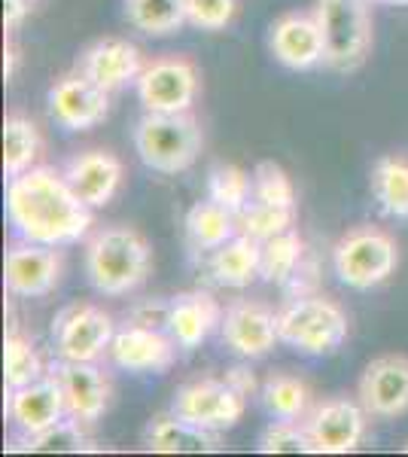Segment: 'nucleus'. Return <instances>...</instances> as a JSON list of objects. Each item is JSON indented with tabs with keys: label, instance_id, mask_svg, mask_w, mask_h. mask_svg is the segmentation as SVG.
<instances>
[{
	"label": "nucleus",
	"instance_id": "1",
	"mask_svg": "<svg viewBox=\"0 0 408 457\" xmlns=\"http://www.w3.org/2000/svg\"><path fill=\"white\" fill-rule=\"evenodd\" d=\"M95 208L73 193L64 171L34 165L6 183V220L19 238L37 245H77L95 226Z\"/></svg>",
	"mask_w": 408,
	"mask_h": 457
},
{
	"label": "nucleus",
	"instance_id": "2",
	"mask_svg": "<svg viewBox=\"0 0 408 457\" xmlns=\"http://www.w3.org/2000/svg\"><path fill=\"white\" fill-rule=\"evenodd\" d=\"M86 278L101 296H129L150 278L153 250L135 226H104L86 241Z\"/></svg>",
	"mask_w": 408,
	"mask_h": 457
},
{
	"label": "nucleus",
	"instance_id": "3",
	"mask_svg": "<svg viewBox=\"0 0 408 457\" xmlns=\"http://www.w3.org/2000/svg\"><path fill=\"white\" fill-rule=\"evenodd\" d=\"M204 146L202 122L189 113H146L135 125V153L150 171L180 174L196 165Z\"/></svg>",
	"mask_w": 408,
	"mask_h": 457
},
{
	"label": "nucleus",
	"instance_id": "4",
	"mask_svg": "<svg viewBox=\"0 0 408 457\" xmlns=\"http://www.w3.org/2000/svg\"><path fill=\"white\" fill-rule=\"evenodd\" d=\"M280 342L308 357H329L347 342L351 323L345 308L329 296H299L289 299L278 312Z\"/></svg>",
	"mask_w": 408,
	"mask_h": 457
},
{
	"label": "nucleus",
	"instance_id": "5",
	"mask_svg": "<svg viewBox=\"0 0 408 457\" xmlns=\"http://www.w3.org/2000/svg\"><path fill=\"white\" fill-rule=\"evenodd\" d=\"M399 265V245L378 226H354L332 247V269L351 290L381 287Z\"/></svg>",
	"mask_w": 408,
	"mask_h": 457
},
{
	"label": "nucleus",
	"instance_id": "6",
	"mask_svg": "<svg viewBox=\"0 0 408 457\" xmlns=\"http://www.w3.org/2000/svg\"><path fill=\"white\" fill-rule=\"evenodd\" d=\"M317 25L323 31V64L351 73L369 58L372 49V19L366 0H317Z\"/></svg>",
	"mask_w": 408,
	"mask_h": 457
},
{
	"label": "nucleus",
	"instance_id": "7",
	"mask_svg": "<svg viewBox=\"0 0 408 457\" xmlns=\"http://www.w3.org/2000/svg\"><path fill=\"white\" fill-rule=\"evenodd\" d=\"M198 77L196 62L183 55H162L144 64L137 77V101L146 113H187L198 98Z\"/></svg>",
	"mask_w": 408,
	"mask_h": 457
},
{
	"label": "nucleus",
	"instance_id": "8",
	"mask_svg": "<svg viewBox=\"0 0 408 457\" xmlns=\"http://www.w3.org/2000/svg\"><path fill=\"white\" fill-rule=\"evenodd\" d=\"M113 336V317L95 302H73L52 320V351L58 360H101Z\"/></svg>",
	"mask_w": 408,
	"mask_h": 457
},
{
	"label": "nucleus",
	"instance_id": "9",
	"mask_svg": "<svg viewBox=\"0 0 408 457\" xmlns=\"http://www.w3.org/2000/svg\"><path fill=\"white\" fill-rule=\"evenodd\" d=\"M369 411L360 400L351 396H329V400L311 405V411L302 418L314 454H351L360 448L366 436Z\"/></svg>",
	"mask_w": 408,
	"mask_h": 457
},
{
	"label": "nucleus",
	"instance_id": "10",
	"mask_svg": "<svg viewBox=\"0 0 408 457\" xmlns=\"http://www.w3.org/2000/svg\"><path fill=\"white\" fill-rule=\"evenodd\" d=\"M171 409L192 424L220 433V430H232L241 421L244 409H247V396H241L226 378L204 375V378L187 381L183 387H177Z\"/></svg>",
	"mask_w": 408,
	"mask_h": 457
},
{
	"label": "nucleus",
	"instance_id": "11",
	"mask_svg": "<svg viewBox=\"0 0 408 457\" xmlns=\"http://www.w3.org/2000/svg\"><path fill=\"white\" fill-rule=\"evenodd\" d=\"M62 271H64L62 250L21 238L6 250L4 284L6 293H12L19 299H43L58 287Z\"/></svg>",
	"mask_w": 408,
	"mask_h": 457
},
{
	"label": "nucleus",
	"instance_id": "12",
	"mask_svg": "<svg viewBox=\"0 0 408 457\" xmlns=\"http://www.w3.org/2000/svg\"><path fill=\"white\" fill-rule=\"evenodd\" d=\"M110 113V92L83 71L64 73L49 88V116L64 131H88Z\"/></svg>",
	"mask_w": 408,
	"mask_h": 457
},
{
	"label": "nucleus",
	"instance_id": "13",
	"mask_svg": "<svg viewBox=\"0 0 408 457\" xmlns=\"http://www.w3.org/2000/svg\"><path fill=\"white\" fill-rule=\"evenodd\" d=\"M58 378L68 403V415L86 424H98L113 400V381L104 372L98 360H58L49 370Z\"/></svg>",
	"mask_w": 408,
	"mask_h": 457
},
{
	"label": "nucleus",
	"instance_id": "14",
	"mask_svg": "<svg viewBox=\"0 0 408 457\" xmlns=\"http://www.w3.org/2000/svg\"><path fill=\"white\" fill-rule=\"evenodd\" d=\"M220 333L238 357L259 360L280 342L278 312L259 299H235L222 312Z\"/></svg>",
	"mask_w": 408,
	"mask_h": 457
},
{
	"label": "nucleus",
	"instance_id": "15",
	"mask_svg": "<svg viewBox=\"0 0 408 457\" xmlns=\"http://www.w3.org/2000/svg\"><path fill=\"white\" fill-rule=\"evenodd\" d=\"M357 400L372 418H393L408 415V357L405 353H384L375 357L362 370L357 385Z\"/></svg>",
	"mask_w": 408,
	"mask_h": 457
},
{
	"label": "nucleus",
	"instance_id": "16",
	"mask_svg": "<svg viewBox=\"0 0 408 457\" xmlns=\"http://www.w3.org/2000/svg\"><path fill=\"white\" fill-rule=\"evenodd\" d=\"M107 357L125 372H168L177 360V342L168 329H150L129 323L116 329Z\"/></svg>",
	"mask_w": 408,
	"mask_h": 457
},
{
	"label": "nucleus",
	"instance_id": "17",
	"mask_svg": "<svg viewBox=\"0 0 408 457\" xmlns=\"http://www.w3.org/2000/svg\"><path fill=\"white\" fill-rule=\"evenodd\" d=\"M6 415H10V421L16 424L21 436H34V433L68 418L64 390L55 375L46 372L43 378L31 381V385L6 390Z\"/></svg>",
	"mask_w": 408,
	"mask_h": 457
},
{
	"label": "nucleus",
	"instance_id": "18",
	"mask_svg": "<svg viewBox=\"0 0 408 457\" xmlns=\"http://www.w3.org/2000/svg\"><path fill=\"white\" fill-rule=\"evenodd\" d=\"M271 55L289 71H311L323 64V31L314 12H287L271 25Z\"/></svg>",
	"mask_w": 408,
	"mask_h": 457
},
{
	"label": "nucleus",
	"instance_id": "19",
	"mask_svg": "<svg viewBox=\"0 0 408 457\" xmlns=\"http://www.w3.org/2000/svg\"><path fill=\"white\" fill-rule=\"evenodd\" d=\"M64 177H68L73 193L83 198L88 208H104L120 193L125 168L120 156L95 146V150H83L77 156H71L68 165H64Z\"/></svg>",
	"mask_w": 408,
	"mask_h": 457
},
{
	"label": "nucleus",
	"instance_id": "20",
	"mask_svg": "<svg viewBox=\"0 0 408 457\" xmlns=\"http://www.w3.org/2000/svg\"><path fill=\"white\" fill-rule=\"evenodd\" d=\"M79 71L113 95L137 83L140 71H144V55L135 43L122 40V37H104L79 55Z\"/></svg>",
	"mask_w": 408,
	"mask_h": 457
},
{
	"label": "nucleus",
	"instance_id": "21",
	"mask_svg": "<svg viewBox=\"0 0 408 457\" xmlns=\"http://www.w3.org/2000/svg\"><path fill=\"white\" fill-rule=\"evenodd\" d=\"M144 448L153 454H204L220 452V433L177 415L174 409L150 418L144 427Z\"/></svg>",
	"mask_w": 408,
	"mask_h": 457
},
{
	"label": "nucleus",
	"instance_id": "22",
	"mask_svg": "<svg viewBox=\"0 0 408 457\" xmlns=\"http://www.w3.org/2000/svg\"><path fill=\"white\" fill-rule=\"evenodd\" d=\"M222 323V308L204 290H189L171 299L168 333L180 351H196Z\"/></svg>",
	"mask_w": 408,
	"mask_h": 457
},
{
	"label": "nucleus",
	"instance_id": "23",
	"mask_svg": "<svg viewBox=\"0 0 408 457\" xmlns=\"http://www.w3.org/2000/svg\"><path fill=\"white\" fill-rule=\"evenodd\" d=\"M207 271H211V278L220 287L244 290V287H250L256 278H262V241L238 232L235 238H229L226 245L211 250Z\"/></svg>",
	"mask_w": 408,
	"mask_h": 457
},
{
	"label": "nucleus",
	"instance_id": "24",
	"mask_svg": "<svg viewBox=\"0 0 408 457\" xmlns=\"http://www.w3.org/2000/svg\"><path fill=\"white\" fill-rule=\"evenodd\" d=\"M43 153V135L25 113H10L4 120V174L6 180L31 171Z\"/></svg>",
	"mask_w": 408,
	"mask_h": 457
},
{
	"label": "nucleus",
	"instance_id": "25",
	"mask_svg": "<svg viewBox=\"0 0 408 457\" xmlns=\"http://www.w3.org/2000/svg\"><path fill=\"white\" fill-rule=\"evenodd\" d=\"M187 235L196 250H217L220 245H226L229 238L238 235V217L229 208H222L213 198L196 202L187 213Z\"/></svg>",
	"mask_w": 408,
	"mask_h": 457
},
{
	"label": "nucleus",
	"instance_id": "26",
	"mask_svg": "<svg viewBox=\"0 0 408 457\" xmlns=\"http://www.w3.org/2000/svg\"><path fill=\"white\" fill-rule=\"evenodd\" d=\"M372 195L387 217L408 220V156L393 153V156H381L372 168Z\"/></svg>",
	"mask_w": 408,
	"mask_h": 457
},
{
	"label": "nucleus",
	"instance_id": "27",
	"mask_svg": "<svg viewBox=\"0 0 408 457\" xmlns=\"http://www.w3.org/2000/svg\"><path fill=\"white\" fill-rule=\"evenodd\" d=\"M259 400L271 418H284V421H302L311 411L308 385L289 372H271L259 387Z\"/></svg>",
	"mask_w": 408,
	"mask_h": 457
},
{
	"label": "nucleus",
	"instance_id": "28",
	"mask_svg": "<svg viewBox=\"0 0 408 457\" xmlns=\"http://www.w3.org/2000/svg\"><path fill=\"white\" fill-rule=\"evenodd\" d=\"M88 427L79 418H62L58 424L46 427V430L34 433V436H21L16 445L10 448H25V452H40V454H79V452H95V439L88 436Z\"/></svg>",
	"mask_w": 408,
	"mask_h": 457
},
{
	"label": "nucleus",
	"instance_id": "29",
	"mask_svg": "<svg viewBox=\"0 0 408 457\" xmlns=\"http://www.w3.org/2000/svg\"><path fill=\"white\" fill-rule=\"evenodd\" d=\"M125 19L150 37L174 34L189 21L183 0H125Z\"/></svg>",
	"mask_w": 408,
	"mask_h": 457
},
{
	"label": "nucleus",
	"instance_id": "30",
	"mask_svg": "<svg viewBox=\"0 0 408 457\" xmlns=\"http://www.w3.org/2000/svg\"><path fill=\"white\" fill-rule=\"evenodd\" d=\"M305 260V241L296 228L262 241V281L284 287Z\"/></svg>",
	"mask_w": 408,
	"mask_h": 457
},
{
	"label": "nucleus",
	"instance_id": "31",
	"mask_svg": "<svg viewBox=\"0 0 408 457\" xmlns=\"http://www.w3.org/2000/svg\"><path fill=\"white\" fill-rule=\"evenodd\" d=\"M46 375V366H43L40 353L31 345V338H25L16 329L6 333L4 342V378H6V390L10 387H25L31 381L43 378Z\"/></svg>",
	"mask_w": 408,
	"mask_h": 457
},
{
	"label": "nucleus",
	"instance_id": "32",
	"mask_svg": "<svg viewBox=\"0 0 408 457\" xmlns=\"http://www.w3.org/2000/svg\"><path fill=\"white\" fill-rule=\"evenodd\" d=\"M207 198L220 202L222 208H229L238 217L247 208L250 198H254V177L238 165L211 168V174H207Z\"/></svg>",
	"mask_w": 408,
	"mask_h": 457
},
{
	"label": "nucleus",
	"instance_id": "33",
	"mask_svg": "<svg viewBox=\"0 0 408 457\" xmlns=\"http://www.w3.org/2000/svg\"><path fill=\"white\" fill-rule=\"evenodd\" d=\"M296 223V208H278V204H265L259 198H250L247 208L238 213V232L250 235L256 241H269L274 235L289 232Z\"/></svg>",
	"mask_w": 408,
	"mask_h": 457
},
{
	"label": "nucleus",
	"instance_id": "34",
	"mask_svg": "<svg viewBox=\"0 0 408 457\" xmlns=\"http://www.w3.org/2000/svg\"><path fill=\"white\" fill-rule=\"evenodd\" d=\"M259 452L262 454H311V436L302 421H284V418H274V421L259 433Z\"/></svg>",
	"mask_w": 408,
	"mask_h": 457
},
{
	"label": "nucleus",
	"instance_id": "35",
	"mask_svg": "<svg viewBox=\"0 0 408 457\" xmlns=\"http://www.w3.org/2000/svg\"><path fill=\"white\" fill-rule=\"evenodd\" d=\"M254 198L278 208H296V187L287 171L274 162H262L254 171Z\"/></svg>",
	"mask_w": 408,
	"mask_h": 457
},
{
	"label": "nucleus",
	"instance_id": "36",
	"mask_svg": "<svg viewBox=\"0 0 408 457\" xmlns=\"http://www.w3.org/2000/svg\"><path fill=\"white\" fill-rule=\"evenodd\" d=\"M183 6H187L189 25L202 31H222L226 25H232L238 0H183Z\"/></svg>",
	"mask_w": 408,
	"mask_h": 457
},
{
	"label": "nucleus",
	"instance_id": "37",
	"mask_svg": "<svg viewBox=\"0 0 408 457\" xmlns=\"http://www.w3.org/2000/svg\"><path fill=\"white\" fill-rule=\"evenodd\" d=\"M168 317H171V299L165 296H153V299H140L129 308L125 320L137 323V327H150V329H168Z\"/></svg>",
	"mask_w": 408,
	"mask_h": 457
},
{
	"label": "nucleus",
	"instance_id": "38",
	"mask_svg": "<svg viewBox=\"0 0 408 457\" xmlns=\"http://www.w3.org/2000/svg\"><path fill=\"white\" fill-rule=\"evenodd\" d=\"M284 290H287V296H289V299L314 296V293H317V262H314V260H308V256H305L299 269H296V275L284 284Z\"/></svg>",
	"mask_w": 408,
	"mask_h": 457
},
{
	"label": "nucleus",
	"instance_id": "39",
	"mask_svg": "<svg viewBox=\"0 0 408 457\" xmlns=\"http://www.w3.org/2000/svg\"><path fill=\"white\" fill-rule=\"evenodd\" d=\"M222 378L229 381V385H232L235 390H238L241 396H254L259 387V381H256V375L247 370V366H232V370H226V375H222Z\"/></svg>",
	"mask_w": 408,
	"mask_h": 457
},
{
	"label": "nucleus",
	"instance_id": "40",
	"mask_svg": "<svg viewBox=\"0 0 408 457\" xmlns=\"http://www.w3.org/2000/svg\"><path fill=\"white\" fill-rule=\"evenodd\" d=\"M31 4H34V0H4V28H6V34L19 31L21 21H25L28 12H31Z\"/></svg>",
	"mask_w": 408,
	"mask_h": 457
},
{
	"label": "nucleus",
	"instance_id": "41",
	"mask_svg": "<svg viewBox=\"0 0 408 457\" xmlns=\"http://www.w3.org/2000/svg\"><path fill=\"white\" fill-rule=\"evenodd\" d=\"M16 62H19V49H16V43H12V37L6 34V43H4V73H6V79L16 77Z\"/></svg>",
	"mask_w": 408,
	"mask_h": 457
},
{
	"label": "nucleus",
	"instance_id": "42",
	"mask_svg": "<svg viewBox=\"0 0 408 457\" xmlns=\"http://www.w3.org/2000/svg\"><path fill=\"white\" fill-rule=\"evenodd\" d=\"M384 4H393V6H408V0H384Z\"/></svg>",
	"mask_w": 408,
	"mask_h": 457
},
{
	"label": "nucleus",
	"instance_id": "43",
	"mask_svg": "<svg viewBox=\"0 0 408 457\" xmlns=\"http://www.w3.org/2000/svg\"><path fill=\"white\" fill-rule=\"evenodd\" d=\"M403 452H405V454H408V442H405V445H403Z\"/></svg>",
	"mask_w": 408,
	"mask_h": 457
},
{
	"label": "nucleus",
	"instance_id": "44",
	"mask_svg": "<svg viewBox=\"0 0 408 457\" xmlns=\"http://www.w3.org/2000/svg\"><path fill=\"white\" fill-rule=\"evenodd\" d=\"M366 4H378V0H366Z\"/></svg>",
	"mask_w": 408,
	"mask_h": 457
}]
</instances>
